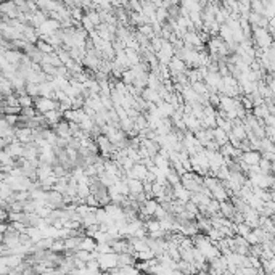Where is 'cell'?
<instances>
[{
  "mask_svg": "<svg viewBox=\"0 0 275 275\" xmlns=\"http://www.w3.org/2000/svg\"><path fill=\"white\" fill-rule=\"evenodd\" d=\"M97 264L100 267V272L108 274L117 269V254L108 252V254H97Z\"/></svg>",
  "mask_w": 275,
  "mask_h": 275,
  "instance_id": "cell-1",
  "label": "cell"
},
{
  "mask_svg": "<svg viewBox=\"0 0 275 275\" xmlns=\"http://www.w3.org/2000/svg\"><path fill=\"white\" fill-rule=\"evenodd\" d=\"M240 160L243 161L246 166H250V167H256V166H257V162L261 161V153H259V151H254V150L245 151V153H241Z\"/></svg>",
  "mask_w": 275,
  "mask_h": 275,
  "instance_id": "cell-2",
  "label": "cell"
},
{
  "mask_svg": "<svg viewBox=\"0 0 275 275\" xmlns=\"http://www.w3.org/2000/svg\"><path fill=\"white\" fill-rule=\"evenodd\" d=\"M37 110L41 111V113H48V111H53V110H58V103L55 102V100H50V98H37Z\"/></svg>",
  "mask_w": 275,
  "mask_h": 275,
  "instance_id": "cell-3",
  "label": "cell"
}]
</instances>
